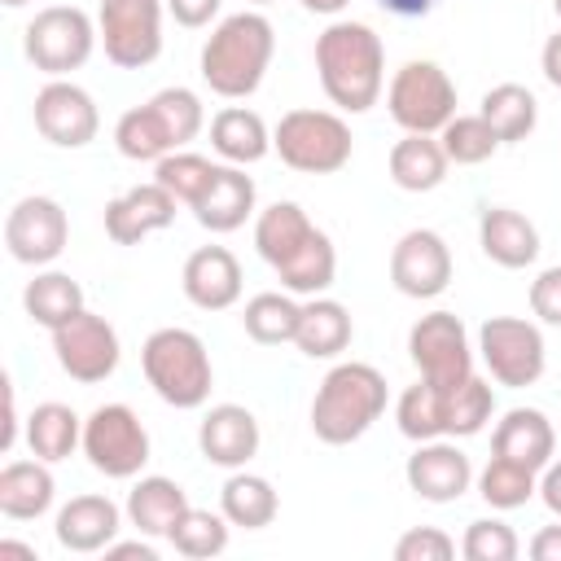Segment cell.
Returning <instances> with one entry per match:
<instances>
[{"mask_svg":"<svg viewBox=\"0 0 561 561\" xmlns=\"http://www.w3.org/2000/svg\"><path fill=\"white\" fill-rule=\"evenodd\" d=\"M254 250L289 294L316 298L337 276V250L298 202H272L254 219Z\"/></svg>","mask_w":561,"mask_h":561,"instance_id":"1","label":"cell"},{"mask_svg":"<svg viewBox=\"0 0 561 561\" xmlns=\"http://www.w3.org/2000/svg\"><path fill=\"white\" fill-rule=\"evenodd\" d=\"M316 75L324 96L346 110L364 114L377 105L386 83V48L368 22H329L316 35Z\"/></svg>","mask_w":561,"mask_h":561,"instance_id":"2","label":"cell"},{"mask_svg":"<svg viewBox=\"0 0 561 561\" xmlns=\"http://www.w3.org/2000/svg\"><path fill=\"white\" fill-rule=\"evenodd\" d=\"M276 53V31L263 13L241 9L232 18H224L210 39L202 44V79L215 96L241 101L250 92H259L267 66Z\"/></svg>","mask_w":561,"mask_h":561,"instance_id":"3","label":"cell"},{"mask_svg":"<svg viewBox=\"0 0 561 561\" xmlns=\"http://www.w3.org/2000/svg\"><path fill=\"white\" fill-rule=\"evenodd\" d=\"M386 412V377L373 364L346 359L333 364L311 399V430L329 447H346L373 430V421Z\"/></svg>","mask_w":561,"mask_h":561,"instance_id":"4","label":"cell"},{"mask_svg":"<svg viewBox=\"0 0 561 561\" xmlns=\"http://www.w3.org/2000/svg\"><path fill=\"white\" fill-rule=\"evenodd\" d=\"M140 368H145V381L153 386V394L180 412L202 408L210 399L215 368H210L206 342L193 329H180V324L153 329L140 346Z\"/></svg>","mask_w":561,"mask_h":561,"instance_id":"5","label":"cell"},{"mask_svg":"<svg viewBox=\"0 0 561 561\" xmlns=\"http://www.w3.org/2000/svg\"><path fill=\"white\" fill-rule=\"evenodd\" d=\"M272 149L280 153V162L289 171L302 175H333L351 162V127L342 114L333 110H289L280 114L276 131H272Z\"/></svg>","mask_w":561,"mask_h":561,"instance_id":"6","label":"cell"},{"mask_svg":"<svg viewBox=\"0 0 561 561\" xmlns=\"http://www.w3.org/2000/svg\"><path fill=\"white\" fill-rule=\"evenodd\" d=\"M386 110L403 131L438 136L456 118V83L438 61H403L386 88Z\"/></svg>","mask_w":561,"mask_h":561,"instance_id":"7","label":"cell"},{"mask_svg":"<svg viewBox=\"0 0 561 561\" xmlns=\"http://www.w3.org/2000/svg\"><path fill=\"white\" fill-rule=\"evenodd\" d=\"M96 39H101V31L92 26V18L83 9H75V4H48V9H39L26 22L22 53L48 79H66L70 70H79L92 57Z\"/></svg>","mask_w":561,"mask_h":561,"instance_id":"8","label":"cell"},{"mask_svg":"<svg viewBox=\"0 0 561 561\" xmlns=\"http://www.w3.org/2000/svg\"><path fill=\"white\" fill-rule=\"evenodd\" d=\"M408 355L421 373V381L438 386V390H456L473 377V351H469V333L460 324V316L451 311H430L408 329Z\"/></svg>","mask_w":561,"mask_h":561,"instance_id":"9","label":"cell"},{"mask_svg":"<svg viewBox=\"0 0 561 561\" xmlns=\"http://www.w3.org/2000/svg\"><path fill=\"white\" fill-rule=\"evenodd\" d=\"M83 456L105 478H136L149 465V430L127 403H101L83 421Z\"/></svg>","mask_w":561,"mask_h":561,"instance_id":"10","label":"cell"},{"mask_svg":"<svg viewBox=\"0 0 561 561\" xmlns=\"http://www.w3.org/2000/svg\"><path fill=\"white\" fill-rule=\"evenodd\" d=\"M478 355L491 368V377L500 386H513V390L535 386L543 377V364H548L543 333L530 320H522V316H491V320H482Z\"/></svg>","mask_w":561,"mask_h":561,"instance_id":"11","label":"cell"},{"mask_svg":"<svg viewBox=\"0 0 561 561\" xmlns=\"http://www.w3.org/2000/svg\"><path fill=\"white\" fill-rule=\"evenodd\" d=\"M96 31L118 70H145L162 53V0H101Z\"/></svg>","mask_w":561,"mask_h":561,"instance_id":"12","label":"cell"},{"mask_svg":"<svg viewBox=\"0 0 561 561\" xmlns=\"http://www.w3.org/2000/svg\"><path fill=\"white\" fill-rule=\"evenodd\" d=\"M53 355H57V364H61L66 377H75L83 386H96V381H105L118 368V355L123 351H118L114 324L105 316H96V311L83 307L75 320H66V324L53 329Z\"/></svg>","mask_w":561,"mask_h":561,"instance_id":"13","label":"cell"},{"mask_svg":"<svg viewBox=\"0 0 561 561\" xmlns=\"http://www.w3.org/2000/svg\"><path fill=\"white\" fill-rule=\"evenodd\" d=\"M35 131L57 149H83L101 131V114L88 88L70 79H48L35 92Z\"/></svg>","mask_w":561,"mask_h":561,"instance_id":"14","label":"cell"},{"mask_svg":"<svg viewBox=\"0 0 561 561\" xmlns=\"http://www.w3.org/2000/svg\"><path fill=\"white\" fill-rule=\"evenodd\" d=\"M66 241H70V219H66L61 202H53V197H39V193L22 197L4 215V245L26 267L53 263L66 250Z\"/></svg>","mask_w":561,"mask_h":561,"instance_id":"15","label":"cell"},{"mask_svg":"<svg viewBox=\"0 0 561 561\" xmlns=\"http://www.w3.org/2000/svg\"><path fill=\"white\" fill-rule=\"evenodd\" d=\"M390 285L403 298H438L451 285V250L434 228H412L390 250Z\"/></svg>","mask_w":561,"mask_h":561,"instance_id":"16","label":"cell"},{"mask_svg":"<svg viewBox=\"0 0 561 561\" xmlns=\"http://www.w3.org/2000/svg\"><path fill=\"white\" fill-rule=\"evenodd\" d=\"M175 206L180 202L158 180L136 184V188L105 202V237L114 245H140L149 232H162L175 224Z\"/></svg>","mask_w":561,"mask_h":561,"instance_id":"17","label":"cell"},{"mask_svg":"<svg viewBox=\"0 0 561 561\" xmlns=\"http://www.w3.org/2000/svg\"><path fill=\"white\" fill-rule=\"evenodd\" d=\"M403 478L408 486L430 500V504H451L469 491L473 482V465L469 456L456 447V443H443V438H430V443H416V451L408 456L403 465Z\"/></svg>","mask_w":561,"mask_h":561,"instance_id":"18","label":"cell"},{"mask_svg":"<svg viewBox=\"0 0 561 561\" xmlns=\"http://www.w3.org/2000/svg\"><path fill=\"white\" fill-rule=\"evenodd\" d=\"M197 447L219 469H245L259 456V421L241 403H215L197 425Z\"/></svg>","mask_w":561,"mask_h":561,"instance_id":"19","label":"cell"},{"mask_svg":"<svg viewBox=\"0 0 561 561\" xmlns=\"http://www.w3.org/2000/svg\"><path fill=\"white\" fill-rule=\"evenodd\" d=\"M180 285H184V298L202 311H224L241 298V263L228 245H202L184 259V272H180Z\"/></svg>","mask_w":561,"mask_h":561,"instance_id":"20","label":"cell"},{"mask_svg":"<svg viewBox=\"0 0 561 561\" xmlns=\"http://www.w3.org/2000/svg\"><path fill=\"white\" fill-rule=\"evenodd\" d=\"M254 180L241 171V167H215L210 184L197 193V202L188 206L197 215V224L206 232H237L250 215H254Z\"/></svg>","mask_w":561,"mask_h":561,"instance_id":"21","label":"cell"},{"mask_svg":"<svg viewBox=\"0 0 561 561\" xmlns=\"http://www.w3.org/2000/svg\"><path fill=\"white\" fill-rule=\"evenodd\" d=\"M491 451L522 465V469H535L543 473V465L552 460L557 451V434H552V421L539 412V408H508L491 434Z\"/></svg>","mask_w":561,"mask_h":561,"instance_id":"22","label":"cell"},{"mask_svg":"<svg viewBox=\"0 0 561 561\" xmlns=\"http://www.w3.org/2000/svg\"><path fill=\"white\" fill-rule=\"evenodd\" d=\"M123 513L110 495H75L70 504H61L57 513V543L66 552H101L118 539Z\"/></svg>","mask_w":561,"mask_h":561,"instance_id":"23","label":"cell"},{"mask_svg":"<svg viewBox=\"0 0 561 561\" xmlns=\"http://www.w3.org/2000/svg\"><path fill=\"white\" fill-rule=\"evenodd\" d=\"M478 245H482V254L491 263L517 272V267H530L539 259V228L522 210L486 206L482 210V224H478Z\"/></svg>","mask_w":561,"mask_h":561,"instance_id":"24","label":"cell"},{"mask_svg":"<svg viewBox=\"0 0 561 561\" xmlns=\"http://www.w3.org/2000/svg\"><path fill=\"white\" fill-rule=\"evenodd\" d=\"M188 495L175 478H162V473H149L140 478L131 491H127V522L149 535V539H171L175 522L188 513Z\"/></svg>","mask_w":561,"mask_h":561,"instance_id":"25","label":"cell"},{"mask_svg":"<svg viewBox=\"0 0 561 561\" xmlns=\"http://www.w3.org/2000/svg\"><path fill=\"white\" fill-rule=\"evenodd\" d=\"M351 311L337 302V298H307L302 311H298V333H294V346L307 355V359H333L351 346Z\"/></svg>","mask_w":561,"mask_h":561,"instance_id":"26","label":"cell"},{"mask_svg":"<svg viewBox=\"0 0 561 561\" xmlns=\"http://www.w3.org/2000/svg\"><path fill=\"white\" fill-rule=\"evenodd\" d=\"M53 495H57V482L48 473V460H9L0 469V513L13 517V522H31V517H44L53 508Z\"/></svg>","mask_w":561,"mask_h":561,"instance_id":"27","label":"cell"},{"mask_svg":"<svg viewBox=\"0 0 561 561\" xmlns=\"http://www.w3.org/2000/svg\"><path fill=\"white\" fill-rule=\"evenodd\" d=\"M386 162H390V180L403 193H434L451 167L438 136H421V131H403V140H394Z\"/></svg>","mask_w":561,"mask_h":561,"instance_id":"28","label":"cell"},{"mask_svg":"<svg viewBox=\"0 0 561 561\" xmlns=\"http://www.w3.org/2000/svg\"><path fill=\"white\" fill-rule=\"evenodd\" d=\"M210 149H215L224 162H232V167H250V162L267 158L272 131H267V123H263L254 110L228 105V110H219V114L210 118Z\"/></svg>","mask_w":561,"mask_h":561,"instance_id":"29","label":"cell"},{"mask_svg":"<svg viewBox=\"0 0 561 561\" xmlns=\"http://www.w3.org/2000/svg\"><path fill=\"white\" fill-rule=\"evenodd\" d=\"M478 114L491 123V131L500 136V145H517V140H526V136L535 131V123H539V101H535V92L522 88V83H495V88L482 92Z\"/></svg>","mask_w":561,"mask_h":561,"instance_id":"30","label":"cell"},{"mask_svg":"<svg viewBox=\"0 0 561 561\" xmlns=\"http://www.w3.org/2000/svg\"><path fill=\"white\" fill-rule=\"evenodd\" d=\"M26 447H31V456L57 465V460L75 456V447H83V421L66 403H39L26 416Z\"/></svg>","mask_w":561,"mask_h":561,"instance_id":"31","label":"cell"},{"mask_svg":"<svg viewBox=\"0 0 561 561\" xmlns=\"http://www.w3.org/2000/svg\"><path fill=\"white\" fill-rule=\"evenodd\" d=\"M219 513L241 526V530H263L276 522L280 513V500H276V486L259 473H232L219 491Z\"/></svg>","mask_w":561,"mask_h":561,"instance_id":"32","label":"cell"},{"mask_svg":"<svg viewBox=\"0 0 561 561\" xmlns=\"http://www.w3.org/2000/svg\"><path fill=\"white\" fill-rule=\"evenodd\" d=\"M22 307H26V316H31L35 324H44V329L53 333L57 324H66V320H75V316L83 311V289H79V280L66 276V272H39V276L22 289Z\"/></svg>","mask_w":561,"mask_h":561,"instance_id":"33","label":"cell"},{"mask_svg":"<svg viewBox=\"0 0 561 561\" xmlns=\"http://www.w3.org/2000/svg\"><path fill=\"white\" fill-rule=\"evenodd\" d=\"M394 421H399V434L412 443L447 438V390H438L430 381L408 386L394 403Z\"/></svg>","mask_w":561,"mask_h":561,"instance_id":"34","label":"cell"},{"mask_svg":"<svg viewBox=\"0 0 561 561\" xmlns=\"http://www.w3.org/2000/svg\"><path fill=\"white\" fill-rule=\"evenodd\" d=\"M114 145H118V153L131 158V162H162L167 153H175V145H171L167 127L158 123V114L149 110V101L136 105V110H127V114L114 123Z\"/></svg>","mask_w":561,"mask_h":561,"instance_id":"35","label":"cell"},{"mask_svg":"<svg viewBox=\"0 0 561 561\" xmlns=\"http://www.w3.org/2000/svg\"><path fill=\"white\" fill-rule=\"evenodd\" d=\"M298 311H302V302H294L289 289H285V294H254V298L245 302L241 324H245V333H250L259 346H280V342H294V333H298Z\"/></svg>","mask_w":561,"mask_h":561,"instance_id":"36","label":"cell"},{"mask_svg":"<svg viewBox=\"0 0 561 561\" xmlns=\"http://www.w3.org/2000/svg\"><path fill=\"white\" fill-rule=\"evenodd\" d=\"M438 145L447 153V162L456 167H478L486 162L495 149H500V136L491 131V123L482 114H456L443 131H438Z\"/></svg>","mask_w":561,"mask_h":561,"instance_id":"37","label":"cell"},{"mask_svg":"<svg viewBox=\"0 0 561 561\" xmlns=\"http://www.w3.org/2000/svg\"><path fill=\"white\" fill-rule=\"evenodd\" d=\"M535 491H539L535 469H522V465H513V460H504V456H491L486 469L478 473V495H482L491 508H500V513L522 508Z\"/></svg>","mask_w":561,"mask_h":561,"instance_id":"38","label":"cell"},{"mask_svg":"<svg viewBox=\"0 0 561 561\" xmlns=\"http://www.w3.org/2000/svg\"><path fill=\"white\" fill-rule=\"evenodd\" d=\"M228 517L224 513H210V508H188L175 530H171V543L180 557H193V561H206V557H219L228 548Z\"/></svg>","mask_w":561,"mask_h":561,"instance_id":"39","label":"cell"},{"mask_svg":"<svg viewBox=\"0 0 561 561\" xmlns=\"http://www.w3.org/2000/svg\"><path fill=\"white\" fill-rule=\"evenodd\" d=\"M149 110L158 114V123L167 127V136H171L175 149H184L202 131V123H206L202 96L193 88H162V92L149 96Z\"/></svg>","mask_w":561,"mask_h":561,"instance_id":"40","label":"cell"},{"mask_svg":"<svg viewBox=\"0 0 561 561\" xmlns=\"http://www.w3.org/2000/svg\"><path fill=\"white\" fill-rule=\"evenodd\" d=\"M210 175H215V162L202 158V153H193V149H175V153H167L162 162H153V180H158L180 206H193L197 193L210 184Z\"/></svg>","mask_w":561,"mask_h":561,"instance_id":"41","label":"cell"},{"mask_svg":"<svg viewBox=\"0 0 561 561\" xmlns=\"http://www.w3.org/2000/svg\"><path fill=\"white\" fill-rule=\"evenodd\" d=\"M495 412V390L482 377H469L447 394V438H469L478 434Z\"/></svg>","mask_w":561,"mask_h":561,"instance_id":"42","label":"cell"},{"mask_svg":"<svg viewBox=\"0 0 561 561\" xmlns=\"http://www.w3.org/2000/svg\"><path fill=\"white\" fill-rule=\"evenodd\" d=\"M460 552H465V561H517L522 543H517L513 526H504L500 517H478V522H469Z\"/></svg>","mask_w":561,"mask_h":561,"instance_id":"43","label":"cell"},{"mask_svg":"<svg viewBox=\"0 0 561 561\" xmlns=\"http://www.w3.org/2000/svg\"><path fill=\"white\" fill-rule=\"evenodd\" d=\"M451 552H456V543L438 526H412L394 543V561H451Z\"/></svg>","mask_w":561,"mask_h":561,"instance_id":"44","label":"cell"},{"mask_svg":"<svg viewBox=\"0 0 561 561\" xmlns=\"http://www.w3.org/2000/svg\"><path fill=\"white\" fill-rule=\"evenodd\" d=\"M530 311H535L543 324L561 329V263H557V267H543V272L530 280Z\"/></svg>","mask_w":561,"mask_h":561,"instance_id":"45","label":"cell"},{"mask_svg":"<svg viewBox=\"0 0 561 561\" xmlns=\"http://www.w3.org/2000/svg\"><path fill=\"white\" fill-rule=\"evenodd\" d=\"M219 4H224V0H167V13H171L180 26L197 31V26H210V18L219 13Z\"/></svg>","mask_w":561,"mask_h":561,"instance_id":"46","label":"cell"},{"mask_svg":"<svg viewBox=\"0 0 561 561\" xmlns=\"http://www.w3.org/2000/svg\"><path fill=\"white\" fill-rule=\"evenodd\" d=\"M539 500L548 504V513H552V517H561V460H548V465H543Z\"/></svg>","mask_w":561,"mask_h":561,"instance_id":"47","label":"cell"},{"mask_svg":"<svg viewBox=\"0 0 561 561\" xmlns=\"http://www.w3.org/2000/svg\"><path fill=\"white\" fill-rule=\"evenodd\" d=\"M530 557L535 561H561V526H543L530 539Z\"/></svg>","mask_w":561,"mask_h":561,"instance_id":"48","label":"cell"},{"mask_svg":"<svg viewBox=\"0 0 561 561\" xmlns=\"http://www.w3.org/2000/svg\"><path fill=\"white\" fill-rule=\"evenodd\" d=\"M105 557H110V561H158V552H153L149 543H140V539H127V543L114 539V543L105 548Z\"/></svg>","mask_w":561,"mask_h":561,"instance_id":"49","label":"cell"},{"mask_svg":"<svg viewBox=\"0 0 561 561\" xmlns=\"http://www.w3.org/2000/svg\"><path fill=\"white\" fill-rule=\"evenodd\" d=\"M539 66H543V79H548L552 88H561V31H557V35H548Z\"/></svg>","mask_w":561,"mask_h":561,"instance_id":"50","label":"cell"},{"mask_svg":"<svg viewBox=\"0 0 561 561\" xmlns=\"http://www.w3.org/2000/svg\"><path fill=\"white\" fill-rule=\"evenodd\" d=\"M386 13H394V18H425L438 0H377Z\"/></svg>","mask_w":561,"mask_h":561,"instance_id":"51","label":"cell"},{"mask_svg":"<svg viewBox=\"0 0 561 561\" xmlns=\"http://www.w3.org/2000/svg\"><path fill=\"white\" fill-rule=\"evenodd\" d=\"M4 399H9V412H4V430H0V451H13V443H18V403H13V386L4 390Z\"/></svg>","mask_w":561,"mask_h":561,"instance_id":"52","label":"cell"},{"mask_svg":"<svg viewBox=\"0 0 561 561\" xmlns=\"http://www.w3.org/2000/svg\"><path fill=\"white\" fill-rule=\"evenodd\" d=\"M351 0H302V9L307 13H324V18H333V13H342Z\"/></svg>","mask_w":561,"mask_h":561,"instance_id":"53","label":"cell"},{"mask_svg":"<svg viewBox=\"0 0 561 561\" xmlns=\"http://www.w3.org/2000/svg\"><path fill=\"white\" fill-rule=\"evenodd\" d=\"M0 557H26V561H35V548L31 543H18V539H0Z\"/></svg>","mask_w":561,"mask_h":561,"instance_id":"54","label":"cell"},{"mask_svg":"<svg viewBox=\"0 0 561 561\" xmlns=\"http://www.w3.org/2000/svg\"><path fill=\"white\" fill-rule=\"evenodd\" d=\"M4 9H22V4H31V0H0Z\"/></svg>","mask_w":561,"mask_h":561,"instance_id":"55","label":"cell"},{"mask_svg":"<svg viewBox=\"0 0 561 561\" xmlns=\"http://www.w3.org/2000/svg\"><path fill=\"white\" fill-rule=\"evenodd\" d=\"M245 4H272V0H245Z\"/></svg>","mask_w":561,"mask_h":561,"instance_id":"56","label":"cell"},{"mask_svg":"<svg viewBox=\"0 0 561 561\" xmlns=\"http://www.w3.org/2000/svg\"><path fill=\"white\" fill-rule=\"evenodd\" d=\"M552 4H557V18H561V0H552Z\"/></svg>","mask_w":561,"mask_h":561,"instance_id":"57","label":"cell"}]
</instances>
